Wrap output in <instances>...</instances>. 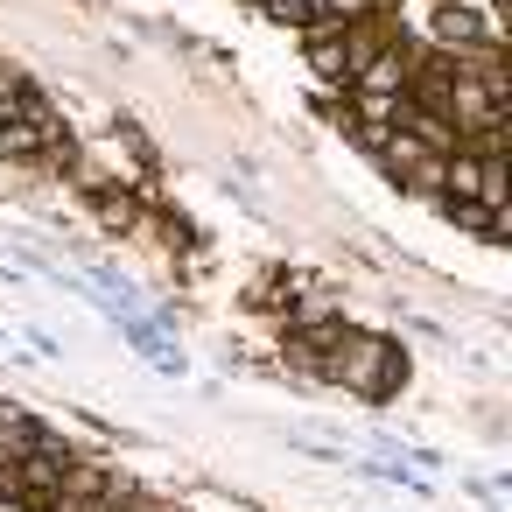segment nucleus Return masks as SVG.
Returning a JSON list of instances; mask_svg holds the SVG:
<instances>
[{"label": "nucleus", "mask_w": 512, "mask_h": 512, "mask_svg": "<svg viewBox=\"0 0 512 512\" xmlns=\"http://www.w3.org/2000/svg\"><path fill=\"white\" fill-rule=\"evenodd\" d=\"M407 85H414V57H407L400 43H386V50L351 78V99H400Z\"/></svg>", "instance_id": "nucleus-1"}, {"label": "nucleus", "mask_w": 512, "mask_h": 512, "mask_svg": "<svg viewBox=\"0 0 512 512\" xmlns=\"http://www.w3.org/2000/svg\"><path fill=\"white\" fill-rule=\"evenodd\" d=\"M43 421L36 414H22V407H8V400H0V463H22V456H36L43 449Z\"/></svg>", "instance_id": "nucleus-2"}, {"label": "nucleus", "mask_w": 512, "mask_h": 512, "mask_svg": "<svg viewBox=\"0 0 512 512\" xmlns=\"http://www.w3.org/2000/svg\"><path fill=\"white\" fill-rule=\"evenodd\" d=\"M120 330H127V344H134V351H141L155 372H183V344H169L155 323H141V316L127 309V316H120Z\"/></svg>", "instance_id": "nucleus-3"}, {"label": "nucleus", "mask_w": 512, "mask_h": 512, "mask_svg": "<svg viewBox=\"0 0 512 512\" xmlns=\"http://www.w3.org/2000/svg\"><path fill=\"white\" fill-rule=\"evenodd\" d=\"M435 36H442V43H456V50H477V43H491V29H484L477 15H463V8H442V15H435Z\"/></svg>", "instance_id": "nucleus-4"}, {"label": "nucleus", "mask_w": 512, "mask_h": 512, "mask_svg": "<svg viewBox=\"0 0 512 512\" xmlns=\"http://www.w3.org/2000/svg\"><path fill=\"white\" fill-rule=\"evenodd\" d=\"M36 148H50L43 127H29V120H8V127H0V155H36Z\"/></svg>", "instance_id": "nucleus-5"}, {"label": "nucleus", "mask_w": 512, "mask_h": 512, "mask_svg": "<svg viewBox=\"0 0 512 512\" xmlns=\"http://www.w3.org/2000/svg\"><path fill=\"white\" fill-rule=\"evenodd\" d=\"M22 99H29L22 71H15V64H0V127H8V120H22Z\"/></svg>", "instance_id": "nucleus-6"}, {"label": "nucleus", "mask_w": 512, "mask_h": 512, "mask_svg": "<svg viewBox=\"0 0 512 512\" xmlns=\"http://www.w3.org/2000/svg\"><path fill=\"white\" fill-rule=\"evenodd\" d=\"M29 512H71V505H29Z\"/></svg>", "instance_id": "nucleus-7"}, {"label": "nucleus", "mask_w": 512, "mask_h": 512, "mask_svg": "<svg viewBox=\"0 0 512 512\" xmlns=\"http://www.w3.org/2000/svg\"><path fill=\"white\" fill-rule=\"evenodd\" d=\"M260 8H267V15H274V8H281V0H260Z\"/></svg>", "instance_id": "nucleus-8"}]
</instances>
